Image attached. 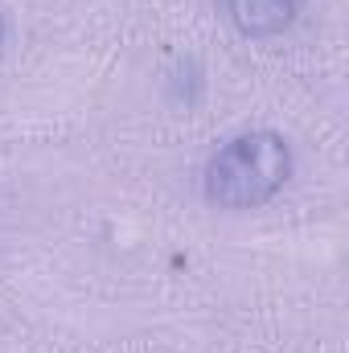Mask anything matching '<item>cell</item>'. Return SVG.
I'll use <instances>...</instances> for the list:
<instances>
[{"mask_svg":"<svg viewBox=\"0 0 349 353\" xmlns=\"http://www.w3.org/2000/svg\"><path fill=\"white\" fill-rule=\"evenodd\" d=\"M292 176V148L279 132L251 128L218 144L206 161L201 193L218 210H259Z\"/></svg>","mask_w":349,"mask_h":353,"instance_id":"obj_1","label":"cell"},{"mask_svg":"<svg viewBox=\"0 0 349 353\" xmlns=\"http://www.w3.org/2000/svg\"><path fill=\"white\" fill-rule=\"evenodd\" d=\"M222 8H226V21L243 33V37H275V33H283L292 21H296V12H300V0H222Z\"/></svg>","mask_w":349,"mask_h":353,"instance_id":"obj_2","label":"cell"},{"mask_svg":"<svg viewBox=\"0 0 349 353\" xmlns=\"http://www.w3.org/2000/svg\"><path fill=\"white\" fill-rule=\"evenodd\" d=\"M4 33H8V25H4V12H0V46H4Z\"/></svg>","mask_w":349,"mask_h":353,"instance_id":"obj_3","label":"cell"}]
</instances>
